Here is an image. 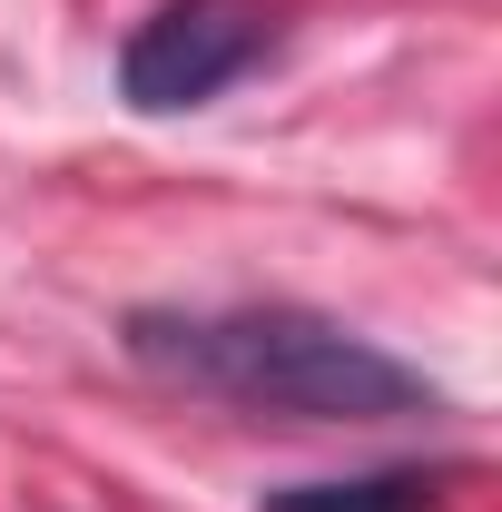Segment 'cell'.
<instances>
[{
    "label": "cell",
    "instance_id": "2",
    "mask_svg": "<svg viewBox=\"0 0 502 512\" xmlns=\"http://www.w3.org/2000/svg\"><path fill=\"white\" fill-rule=\"evenodd\" d=\"M266 60V20L247 0H158L119 50L128 109H197Z\"/></svg>",
    "mask_w": 502,
    "mask_h": 512
},
{
    "label": "cell",
    "instance_id": "1",
    "mask_svg": "<svg viewBox=\"0 0 502 512\" xmlns=\"http://www.w3.org/2000/svg\"><path fill=\"white\" fill-rule=\"evenodd\" d=\"M128 355L158 384L217 394L237 414H286V424H404L434 414L443 384L404 355H384L375 335L306 306H138Z\"/></svg>",
    "mask_w": 502,
    "mask_h": 512
},
{
    "label": "cell",
    "instance_id": "3",
    "mask_svg": "<svg viewBox=\"0 0 502 512\" xmlns=\"http://www.w3.org/2000/svg\"><path fill=\"white\" fill-rule=\"evenodd\" d=\"M443 473L424 463H384V473H335V483H286L266 493V512H434Z\"/></svg>",
    "mask_w": 502,
    "mask_h": 512
}]
</instances>
